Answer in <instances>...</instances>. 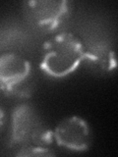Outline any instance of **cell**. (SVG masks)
Segmentation results:
<instances>
[{
	"mask_svg": "<svg viewBox=\"0 0 118 157\" xmlns=\"http://www.w3.org/2000/svg\"><path fill=\"white\" fill-rule=\"evenodd\" d=\"M86 49L85 44L74 33H59L43 43L39 67L50 77L65 78L85 60Z\"/></svg>",
	"mask_w": 118,
	"mask_h": 157,
	"instance_id": "6da1fadb",
	"label": "cell"
},
{
	"mask_svg": "<svg viewBox=\"0 0 118 157\" xmlns=\"http://www.w3.org/2000/svg\"><path fill=\"white\" fill-rule=\"evenodd\" d=\"M31 74L32 65L25 57L15 52L0 54V90L7 95L27 94Z\"/></svg>",
	"mask_w": 118,
	"mask_h": 157,
	"instance_id": "7a4b0ae2",
	"label": "cell"
},
{
	"mask_svg": "<svg viewBox=\"0 0 118 157\" xmlns=\"http://www.w3.org/2000/svg\"><path fill=\"white\" fill-rule=\"evenodd\" d=\"M26 6L34 26L47 33L60 29L71 12L70 2L66 0H33L28 1Z\"/></svg>",
	"mask_w": 118,
	"mask_h": 157,
	"instance_id": "3957f363",
	"label": "cell"
},
{
	"mask_svg": "<svg viewBox=\"0 0 118 157\" xmlns=\"http://www.w3.org/2000/svg\"><path fill=\"white\" fill-rule=\"evenodd\" d=\"M56 144L65 148L83 152L90 149L92 135L88 123L79 116H69L62 119L53 130Z\"/></svg>",
	"mask_w": 118,
	"mask_h": 157,
	"instance_id": "277c9868",
	"label": "cell"
},
{
	"mask_svg": "<svg viewBox=\"0 0 118 157\" xmlns=\"http://www.w3.org/2000/svg\"><path fill=\"white\" fill-rule=\"evenodd\" d=\"M38 126L36 113L28 104H20L12 113V129L10 145L20 146L29 142L33 132Z\"/></svg>",
	"mask_w": 118,
	"mask_h": 157,
	"instance_id": "5b68a950",
	"label": "cell"
},
{
	"mask_svg": "<svg viewBox=\"0 0 118 157\" xmlns=\"http://www.w3.org/2000/svg\"><path fill=\"white\" fill-rule=\"evenodd\" d=\"M85 60L96 73L107 74L116 68L115 52L105 44H95L87 48Z\"/></svg>",
	"mask_w": 118,
	"mask_h": 157,
	"instance_id": "8992f818",
	"label": "cell"
},
{
	"mask_svg": "<svg viewBox=\"0 0 118 157\" xmlns=\"http://www.w3.org/2000/svg\"><path fill=\"white\" fill-rule=\"evenodd\" d=\"M53 141H54L53 131L38 125L33 132L28 144L44 147V148H49V146L53 144Z\"/></svg>",
	"mask_w": 118,
	"mask_h": 157,
	"instance_id": "52a82bcc",
	"label": "cell"
},
{
	"mask_svg": "<svg viewBox=\"0 0 118 157\" xmlns=\"http://www.w3.org/2000/svg\"><path fill=\"white\" fill-rule=\"evenodd\" d=\"M17 156H53L54 153L50 148L37 146L32 144H26L21 146Z\"/></svg>",
	"mask_w": 118,
	"mask_h": 157,
	"instance_id": "ba28073f",
	"label": "cell"
},
{
	"mask_svg": "<svg viewBox=\"0 0 118 157\" xmlns=\"http://www.w3.org/2000/svg\"><path fill=\"white\" fill-rule=\"evenodd\" d=\"M5 124V112L3 111L2 108H0V131L3 128Z\"/></svg>",
	"mask_w": 118,
	"mask_h": 157,
	"instance_id": "9c48e42d",
	"label": "cell"
}]
</instances>
